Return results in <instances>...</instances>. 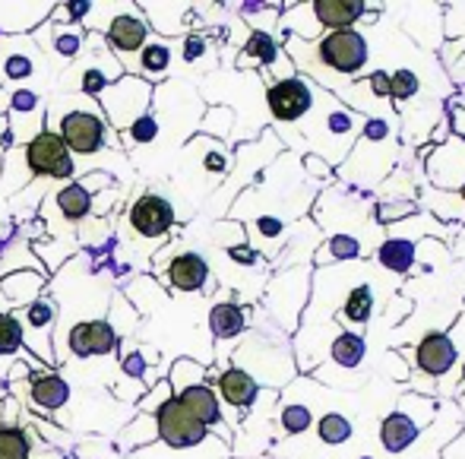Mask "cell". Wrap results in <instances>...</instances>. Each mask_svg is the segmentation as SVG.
Listing matches in <instances>:
<instances>
[{
    "label": "cell",
    "mask_w": 465,
    "mask_h": 459,
    "mask_svg": "<svg viewBox=\"0 0 465 459\" xmlns=\"http://www.w3.org/2000/svg\"><path fill=\"white\" fill-rule=\"evenodd\" d=\"M462 384H465V362H462Z\"/></svg>",
    "instance_id": "obj_48"
},
{
    "label": "cell",
    "mask_w": 465,
    "mask_h": 459,
    "mask_svg": "<svg viewBox=\"0 0 465 459\" xmlns=\"http://www.w3.org/2000/svg\"><path fill=\"white\" fill-rule=\"evenodd\" d=\"M279 424H282V431H285L288 437L304 434V431L313 424L311 405H304V403H282V409H279Z\"/></svg>",
    "instance_id": "obj_38"
},
{
    "label": "cell",
    "mask_w": 465,
    "mask_h": 459,
    "mask_svg": "<svg viewBox=\"0 0 465 459\" xmlns=\"http://www.w3.org/2000/svg\"><path fill=\"white\" fill-rule=\"evenodd\" d=\"M104 320H108V326L114 330L117 339H127L130 333H134L136 326H140L143 317L134 311V304H130V301L124 298V292H117V298L111 301V317H104Z\"/></svg>",
    "instance_id": "obj_35"
},
{
    "label": "cell",
    "mask_w": 465,
    "mask_h": 459,
    "mask_svg": "<svg viewBox=\"0 0 465 459\" xmlns=\"http://www.w3.org/2000/svg\"><path fill=\"white\" fill-rule=\"evenodd\" d=\"M364 86L373 92V98H380V102H390V74H386V70H373L371 80L364 83Z\"/></svg>",
    "instance_id": "obj_42"
},
{
    "label": "cell",
    "mask_w": 465,
    "mask_h": 459,
    "mask_svg": "<svg viewBox=\"0 0 465 459\" xmlns=\"http://www.w3.org/2000/svg\"><path fill=\"white\" fill-rule=\"evenodd\" d=\"M121 339L108 326V320H80L70 326L67 333V349L76 358H93V355H114Z\"/></svg>",
    "instance_id": "obj_16"
},
{
    "label": "cell",
    "mask_w": 465,
    "mask_h": 459,
    "mask_svg": "<svg viewBox=\"0 0 465 459\" xmlns=\"http://www.w3.org/2000/svg\"><path fill=\"white\" fill-rule=\"evenodd\" d=\"M172 396H174V393H172V384H168L165 377H159V380H155V384L146 390V396H143L140 403H136V409H140V415H155V412H159L162 405H165Z\"/></svg>",
    "instance_id": "obj_40"
},
{
    "label": "cell",
    "mask_w": 465,
    "mask_h": 459,
    "mask_svg": "<svg viewBox=\"0 0 465 459\" xmlns=\"http://www.w3.org/2000/svg\"><path fill=\"white\" fill-rule=\"evenodd\" d=\"M168 384H172V393L178 396V393H184L187 386H196V384H206V367L190 362V358H178V362L172 364V371H168Z\"/></svg>",
    "instance_id": "obj_37"
},
{
    "label": "cell",
    "mask_w": 465,
    "mask_h": 459,
    "mask_svg": "<svg viewBox=\"0 0 465 459\" xmlns=\"http://www.w3.org/2000/svg\"><path fill=\"white\" fill-rule=\"evenodd\" d=\"M168 67H172V42L149 35V42L143 45L134 67H130V76H140V80H146L155 86V83L168 76Z\"/></svg>",
    "instance_id": "obj_23"
},
{
    "label": "cell",
    "mask_w": 465,
    "mask_h": 459,
    "mask_svg": "<svg viewBox=\"0 0 465 459\" xmlns=\"http://www.w3.org/2000/svg\"><path fill=\"white\" fill-rule=\"evenodd\" d=\"M48 273L38 270H16L0 275V314H16L29 307L38 294H45Z\"/></svg>",
    "instance_id": "obj_18"
},
{
    "label": "cell",
    "mask_w": 465,
    "mask_h": 459,
    "mask_svg": "<svg viewBox=\"0 0 465 459\" xmlns=\"http://www.w3.org/2000/svg\"><path fill=\"white\" fill-rule=\"evenodd\" d=\"M102 42H104V48L121 61L124 74H127V70L134 67L136 55L143 51V45L149 42V23L140 13V4H124L121 13L111 16L102 32Z\"/></svg>",
    "instance_id": "obj_4"
},
{
    "label": "cell",
    "mask_w": 465,
    "mask_h": 459,
    "mask_svg": "<svg viewBox=\"0 0 465 459\" xmlns=\"http://www.w3.org/2000/svg\"><path fill=\"white\" fill-rule=\"evenodd\" d=\"M215 396L234 412H247L260 396V386L251 374H244L241 367H225V371L215 377Z\"/></svg>",
    "instance_id": "obj_22"
},
{
    "label": "cell",
    "mask_w": 465,
    "mask_h": 459,
    "mask_svg": "<svg viewBox=\"0 0 465 459\" xmlns=\"http://www.w3.org/2000/svg\"><path fill=\"white\" fill-rule=\"evenodd\" d=\"M6 121H10L13 146H25L29 140H35L45 130V102L42 92L19 86L6 89Z\"/></svg>",
    "instance_id": "obj_13"
},
{
    "label": "cell",
    "mask_w": 465,
    "mask_h": 459,
    "mask_svg": "<svg viewBox=\"0 0 465 459\" xmlns=\"http://www.w3.org/2000/svg\"><path fill=\"white\" fill-rule=\"evenodd\" d=\"M0 424H4V403H0Z\"/></svg>",
    "instance_id": "obj_47"
},
{
    "label": "cell",
    "mask_w": 465,
    "mask_h": 459,
    "mask_svg": "<svg viewBox=\"0 0 465 459\" xmlns=\"http://www.w3.org/2000/svg\"><path fill=\"white\" fill-rule=\"evenodd\" d=\"M57 314H61V304H57V298H51V294H38L29 307L16 311V320H19V326H23L25 352L35 355L45 367L57 364V352H54Z\"/></svg>",
    "instance_id": "obj_3"
},
{
    "label": "cell",
    "mask_w": 465,
    "mask_h": 459,
    "mask_svg": "<svg viewBox=\"0 0 465 459\" xmlns=\"http://www.w3.org/2000/svg\"><path fill=\"white\" fill-rule=\"evenodd\" d=\"M332 362H336L342 371H355L358 364L364 362V355H368V343H364L358 333H339L336 339H332V349H330Z\"/></svg>",
    "instance_id": "obj_30"
},
{
    "label": "cell",
    "mask_w": 465,
    "mask_h": 459,
    "mask_svg": "<svg viewBox=\"0 0 465 459\" xmlns=\"http://www.w3.org/2000/svg\"><path fill=\"white\" fill-rule=\"evenodd\" d=\"M447 127L453 130L456 140H462V143H465V108L460 105V98L453 102V115H450V124H447Z\"/></svg>",
    "instance_id": "obj_44"
},
{
    "label": "cell",
    "mask_w": 465,
    "mask_h": 459,
    "mask_svg": "<svg viewBox=\"0 0 465 459\" xmlns=\"http://www.w3.org/2000/svg\"><path fill=\"white\" fill-rule=\"evenodd\" d=\"M304 165H307V172H311V175H323V178H330V165H326V162L320 159L317 153H313V155H307V159H304Z\"/></svg>",
    "instance_id": "obj_45"
},
{
    "label": "cell",
    "mask_w": 465,
    "mask_h": 459,
    "mask_svg": "<svg viewBox=\"0 0 465 459\" xmlns=\"http://www.w3.org/2000/svg\"><path fill=\"white\" fill-rule=\"evenodd\" d=\"M23 159L32 178H51V181H74L76 162L70 155V149L64 146V140L51 130H42L35 140H29L23 146Z\"/></svg>",
    "instance_id": "obj_7"
},
{
    "label": "cell",
    "mask_w": 465,
    "mask_h": 459,
    "mask_svg": "<svg viewBox=\"0 0 465 459\" xmlns=\"http://www.w3.org/2000/svg\"><path fill=\"white\" fill-rule=\"evenodd\" d=\"M418 89H421V80H418L415 70H396V74H390L392 102H409V98L418 95Z\"/></svg>",
    "instance_id": "obj_39"
},
{
    "label": "cell",
    "mask_w": 465,
    "mask_h": 459,
    "mask_svg": "<svg viewBox=\"0 0 465 459\" xmlns=\"http://www.w3.org/2000/svg\"><path fill=\"white\" fill-rule=\"evenodd\" d=\"M313 98H317V83L307 80L304 74L266 83V105H270V115L279 127L304 121L313 108Z\"/></svg>",
    "instance_id": "obj_6"
},
{
    "label": "cell",
    "mask_w": 465,
    "mask_h": 459,
    "mask_svg": "<svg viewBox=\"0 0 465 459\" xmlns=\"http://www.w3.org/2000/svg\"><path fill=\"white\" fill-rule=\"evenodd\" d=\"M159 441V431H155V415H136L130 418V424L121 431L117 444L124 450H134V447H149V444Z\"/></svg>",
    "instance_id": "obj_32"
},
{
    "label": "cell",
    "mask_w": 465,
    "mask_h": 459,
    "mask_svg": "<svg viewBox=\"0 0 465 459\" xmlns=\"http://www.w3.org/2000/svg\"><path fill=\"white\" fill-rule=\"evenodd\" d=\"M311 10L313 19L332 32L351 29L368 16V4H361V0H317V4H311Z\"/></svg>",
    "instance_id": "obj_24"
},
{
    "label": "cell",
    "mask_w": 465,
    "mask_h": 459,
    "mask_svg": "<svg viewBox=\"0 0 465 459\" xmlns=\"http://www.w3.org/2000/svg\"><path fill=\"white\" fill-rule=\"evenodd\" d=\"M317 437L326 447H339V444H349L351 437V418L342 412H326L317 422Z\"/></svg>",
    "instance_id": "obj_33"
},
{
    "label": "cell",
    "mask_w": 465,
    "mask_h": 459,
    "mask_svg": "<svg viewBox=\"0 0 465 459\" xmlns=\"http://www.w3.org/2000/svg\"><path fill=\"white\" fill-rule=\"evenodd\" d=\"M206 55H209V35H184V42H181L184 64H200Z\"/></svg>",
    "instance_id": "obj_41"
},
{
    "label": "cell",
    "mask_w": 465,
    "mask_h": 459,
    "mask_svg": "<svg viewBox=\"0 0 465 459\" xmlns=\"http://www.w3.org/2000/svg\"><path fill=\"white\" fill-rule=\"evenodd\" d=\"M104 187H114V181H111L108 175H102V172H93V175H83V178L64 184L57 194L45 196V203L57 209L61 222H67V225H80V222H86L89 215H93L95 194H98V190H104Z\"/></svg>",
    "instance_id": "obj_10"
},
{
    "label": "cell",
    "mask_w": 465,
    "mask_h": 459,
    "mask_svg": "<svg viewBox=\"0 0 465 459\" xmlns=\"http://www.w3.org/2000/svg\"><path fill=\"white\" fill-rule=\"evenodd\" d=\"M456 358H460V349H456V339L450 333H428L415 349V367L428 377L450 374Z\"/></svg>",
    "instance_id": "obj_20"
},
{
    "label": "cell",
    "mask_w": 465,
    "mask_h": 459,
    "mask_svg": "<svg viewBox=\"0 0 465 459\" xmlns=\"http://www.w3.org/2000/svg\"><path fill=\"white\" fill-rule=\"evenodd\" d=\"M127 222L140 238L162 244V238L178 225V213H174L168 196L155 194V190H146V194H140L127 206Z\"/></svg>",
    "instance_id": "obj_11"
},
{
    "label": "cell",
    "mask_w": 465,
    "mask_h": 459,
    "mask_svg": "<svg viewBox=\"0 0 465 459\" xmlns=\"http://www.w3.org/2000/svg\"><path fill=\"white\" fill-rule=\"evenodd\" d=\"M285 61V51L279 48L276 35L266 29H251L247 32V42L244 48H241L238 61H234V67L238 70H263V76H270L272 70L279 67V64Z\"/></svg>",
    "instance_id": "obj_21"
},
{
    "label": "cell",
    "mask_w": 465,
    "mask_h": 459,
    "mask_svg": "<svg viewBox=\"0 0 465 459\" xmlns=\"http://www.w3.org/2000/svg\"><path fill=\"white\" fill-rule=\"evenodd\" d=\"M162 270H165V273H162V279H165L174 292H200V288H206L209 279H213L206 257H203V254H196V251L174 254V257L168 260Z\"/></svg>",
    "instance_id": "obj_19"
},
{
    "label": "cell",
    "mask_w": 465,
    "mask_h": 459,
    "mask_svg": "<svg viewBox=\"0 0 465 459\" xmlns=\"http://www.w3.org/2000/svg\"><path fill=\"white\" fill-rule=\"evenodd\" d=\"M35 441L32 424H0V459H32Z\"/></svg>",
    "instance_id": "obj_28"
},
{
    "label": "cell",
    "mask_w": 465,
    "mask_h": 459,
    "mask_svg": "<svg viewBox=\"0 0 465 459\" xmlns=\"http://www.w3.org/2000/svg\"><path fill=\"white\" fill-rule=\"evenodd\" d=\"M45 130L57 134L70 155L86 159L102 153V146H117V134L108 127L95 98L86 95H57L45 108Z\"/></svg>",
    "instance_id": "obj_1"
},
{
    "label": "cell",
    "mask_w": 465,
    "mask_h": 459,
    "mask_svg": "<svg viewBox=\"0 0 465 459\" xmlns=\"http://www.w3.org/2000/svg\"><path fill=\"white\" fill-rule=\"evenodd\" d=\"M174 399L184 405V409L203 424V428L219 431V434L225 437V444H232V428L225 424V412H222V403H219V396H215L213 386H209V384L187 386V390L178 393Z\"/></svg>",
    "instance_id": "obj_17"
},
{
    "label": "cell",
    "mask_w": 465,
    "mask_h": 459,
    "mask_svg": "<svg viewBox=\"0 0 465 459\" xmlns=\"http://www.w3.org/2000/svg\"><path fill=\"white\" fill-rule=\"evenodd\" d=\"M251 324V311L241 307L238 301H219V304L209 311V333H213L219 343H228V339H238L241 333Z\"/></svg>",
    "instance_id": "obj_25"
},
{
    "label": "cell",
    "mask_w": 465,
    "mask_h": 459,
    "mask_svg": "<svg viewBox=\"0 0 465 459\" xmlns=\"http://www.w3.org/2000/svg\"><path fill=\"white\" fill-rule=\"evenodd\" d=\"M411 403H415V396H402L396 409H392L390 415L383 418V424H380V444H383L386 454H396V456L405 454V450L418 441L424 424L430 422V418H418L415 412H411Z\"/></svg>",
    "instance_id": "obj_15"
},
{
    "label": "cell",
    "mask_w": 465,
    "mask_h": 459,
    "mask_svg": "<svg viewBox=\"0 0 465 459\" xmlns=\"http://www.w3.org/2000/svg\"><path fill=\"white\" fill-rule=\"evenodd\" d=\"M155 431H159V444L172 450H193L200 444H209V431L174 396L155 412Z\"/></svg>",
    "instance_id": "obj_12"
},
{
    "label": "cell",
    "mask_w": 465,
    "mask_h": 459,
    "mask_svg": "<svg viewBox=\"0 0 465 459\" xmlns=\"http://www.w3.org/2000/svg\"><path fill=\"white\" fill-rule=\"evenodd\" d=\"M377 213L383 222H392V219H402V213L418 215V203H399V206H392V203H380Z\"/></svg>",
    "instance_id": "obj_43"
},
{
    "label": "cell",
    "mask_w": 465,
    "mask_h": 459,
    "mask_svg": "<svg viewBox=\"0 0 465 459\" xmlns=\"http://www.w3.org/2000/svg\"><path fill=\"white\" fill-rule=\"evenodd\" d=\"M313 55L323 61V67H330L332 74L351 76L368 64V38L358 29H342V32H326L320 35V42L311 45Z\"/></svg>",
    "instance_id": "obj_8"
},
{
    "label": "cell",
    "mask_w": 465,
    "mask_h": 459,
    "mask_svg": "<svg viewBox=\"0 0 465 459\" xmlns=\"http://www.w3.org/2000/svg\"><path fill=\"white\" fill-rule=\"evenodd\" d=\"M311 266H294L288 273H279L272 285L266 288V307L285 330H294L301 320L307 301V282H311Z\"/></svg>",
    "instance_id": "obj_9"
},
{
    "label": "cell",
    "mask_w": 465,
    "mask_h": 459,
    "mask_svg": "<svg viewBox=\"0 0 465 459\" xmlns=\"http://www.w3.org/2000/svg\"><path fill=\"white\" fill-rule=\"evenodd\" d=\"M153 95H155V86L140 76H130L124 74L117 83L102 89V95L95 98L98 108H102L104 121L114 134H124L127 127H134L143 115H149L153 108Z\"/></svg>",
    "instance_id": "obj_2"
},
{
    "label": "cell",
    "mask_w": 465,
    "mask_h": 459,
    "mask_svg": "<svg viewBox=\"0 0 465 459\" xmlns=\"http://www.w3.org/2000/svg\"><path fill=\"white\" fill-rule=\"evenodd\" d=\"M364 244L355 238V234H345V232H339V234H330V238L323 241V247H317V254H313V264L323 270V266H330V264H339V260H358V257H364Z\"/></svg>",
    "instance_id": "obj_26"
},
{
    "label": "cell",
    "mask_w": 465,
    "mask_h": 459,
    "mask_svg": "<svg viewBox=\"0 0 465 459\" xmlns=\"http://www.w3.org/2000/svg\"><path fill=\"white\" fill-rule=\"evenodd\" d=\"M373 314H377V301H373V292H371L368 282H361V285H355L349 292L342 311H339V320H342V324H351V326H368Z\"/></svg>",
    "instance_id": "obj_29"
},
{
    "label": "cell",
    "mask_w": 465,
    "mask_h": 459,
    "mask_svg": "<svg viewBox=\"0 0 465 459\" xmlns=\"http://www.w3.org/2000/svg\"><path fill=\"white\" fill-rule=\"evenodd\" d=\"M415 238H383V244L377 247V264L390 273H409L415 266Z\"/></svg>",
    "instance_id": "obj_27"
},
{
    "label": "cell",
    "mask_w": 465,
    "mask_h": 459,
    "mask_svg": "<svg viewBox=\"0 0 465 459\" xmlns=\"http://www.w3.org/2000/svg\"><path fill=\"white\" fill-rule=\"evenodd\" d=\"M45 55L35 48L29 35H4L0 38V89L23 86L25 80L42 70Z\"/></svg>",
    "instance_id": "obj_14"
},
{
    "label": "cell",
    "mask_w": 465,
    "mask_h": 459,
    "mask_svg": "<svg viewBox=\"0 0 465 459\" xmlns=\"http://www.w3.org/2000/svg\"><path fill=\"white\" fill-rule=\"evenodd\" d=\"M23 326H19L16 314H0V358H23Z\"/></svg>",
    "instance_id": "obj_36"
},
{
    "label": "cell",
    "mask_w": 465,
    "mask_h": 459,
    "mask_svg": "<svg viewBox=\"0 0 465 459\" xmlns=\"http://www.w3.org/2000/svg\"><path fill=\"white\" fill-rule=\"evenodd\" d=\"M159 134H162V124H159V117H155V111L149 108V115H143L134 127L117 134V140H121L124 149H136V146H153V143L159 140Z\"/></svg>",
    "instance_id": "obj_31"
},
{
    "label": "cell",
    "mask_w": 465,
    "mask_h": 459,
    "mask_svg": "<svg viewBox=\"0 0 465 459\" xmlns=\"http://www.w3.org/2000/svg\"><path fill=\"white\" fill-rule=\"evenodd\" d=\"M6 396H10V390H6V380H0V403H4Z\"/></svg>",
    "instance_id": "obj_46"
},
{
    "label": "cell",
    "mask_w": 465,
    "mask_h": 459,
    "mask_svg": "<svg viewBox=\"0 0 465 459\" xmlns=\"http://www.w3.org/2000/svg\"><path fill=\"white\" fill-rule=\"evenodd\" d=\"M234 127V108L228 105H213V108L203 111V121H200V130L206 134V140H225Z\"/></svg>",
    "instance_id": "obj_34"
},
{
    "label": "cell",
    "mask_w": 465,
    "mask_h": 459,
    "mask_svg": "<svg viewBox=\"0 0 465 459\" xmlns=\"http://www.w3.org/2000/svg\"><path fill=\"white\" fill-rule=\"evenodd\" d=\"M6 390H10L13 399H23L19 403L23 412L35 409L42 415H57L70 403V384L51 367L29 374L25 380H16V384H6Z\"/></svg>",
    "instance_id": "obj_5"
}]
</instances>
